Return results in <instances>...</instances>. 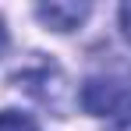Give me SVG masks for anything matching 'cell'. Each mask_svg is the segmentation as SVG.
Here are the masks:
<instances>
[{
	"label": "cell",
	"instance_id": "6da1fadb",
	"mask_svg": "<svg viewBox=\"0 0 131 131\" xmlns=\"http://www.w3.org/2000/svg\"><path fill=\"white\" fill-rule=\"evenodd\" d=\"M82 106L96 117H106L110 124L131 117V67L110 60L106 67L92 71L82 85Z\"/></svg>",
	"mask_w": 131,
	"mask_h": 131
},
{
	"label": "cell",
	"instance_id": "7a4b0ae2",
	"mask_svg": "<svg viewBox=\"0 0 131 131\" xmlns=\"http://www.w3.org/2000/svg\"><path fill=\"white\" fill-rule=\"evenodd\" d=\"M36 14H39V21L50 25V28L71 32V28H78V25L89 18V4H43V7H36Z\"/></svg>",
	"mask_w": 131,
	"mask_h": 131
},
{
	"label": "cell",
	"instance_id": "3957f363",
	"mask_svg": "<svg viewBox=\"0 0 131 131\" xmlns=\"http://www.w3.org/2000/svg\"><path fill=\"white\" fill-rule=\"evenodd\" d=\"M0 131H36V124L18 110H0Z\"/></svg>",
	"mask_w": 131,
	"mask_h": 131
},
{
	"label": "cell",
	"instance_id": "277c9868",
	"mask_svg": "<svg viewBox=\"0 0 131 131\" xmlns=\"http://www.w3.org/2000/svg\"><path fill=\"white\" fill-rule=\"evenodd\" d=\"M121 25H124V36L131 39V4H124V7H121Z\"/></svg>",
	"mask_w": 131,
	"mask_h": 131
},
{
	"label": "cell",
	"instance_id": "5b68a950",
	"mask_svg": "<svg viewBox=\"0 0 131 131\" xmlns=\"http://www.w3.org/2000/svg\"><path fill=\"white\" fill-rule=\"evenodd\" d=\"M7 50V28H4V18H0V53Z\"/></svg>",
	"mask_w": 131,
	"mask_h": 131
}]
</instances>
